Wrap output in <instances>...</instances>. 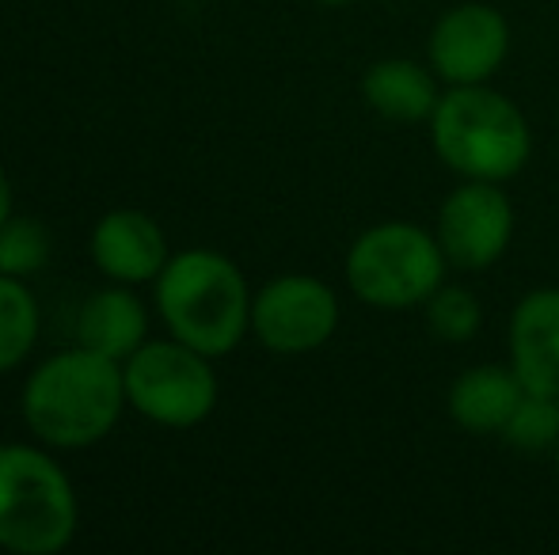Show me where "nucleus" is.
Here are the masks:
<instances>
[{
  "label": "nucleus",
  "instance_id": "obj_1",
  "mask_svg": "<svg viewBox=\"0 0 559 555\" xmlns=\"http://www.w3.org/2000/svg\"><path fill=\"white\" fill-rule=\"evenodd\" d=\"M122 362L76 342L73 350L46 358L27 377L20 396L23 422L43 445L88 449L104 442L126 411Z\"/></svg>",
  "mask_w": 559,
  "mask_h": 555
},
{
  "label": "nucleus",
  "instance_id": "obj_2",
  "mask_svg": "<svg viewBox=\"0 0 559 555\" xmlns=\"http://www.w3.org/2000/svg\"><path fill=\"white\" fill-rule=\"evenodd\" d=\"M156 309L171 339L225 358L251 331V289L228 255L187 248L156 278Z\"/></svg>",
  "mask_w": 559,
  "mask_h": 555
},
{
  "label": "nucleus",
  "instance_id": "obj_3",
  "mask_svg": "<svg viewBox=\"0 0 559 555\" xmlns=\"http://www.w3.org/2000/svg\"><path fill=\"white\" fill-rule=\"evenodd\" d=\"M427 126L435 156L461 179L510 183L530 164V119L491 84H453Z\"/></svg>",
  "mask_w": 559,
  "mask_h": 555
},
{
  "label": "nucleus",
  "instance_id": "obj_4",
  "mask_svg": "<svg viewBox=\"0 0 559 555\" xmlns=\"http://www.w3.org/2000/svg\"><path fill=\"white\" fill-rule=\"evenodd\" d=\"M81 506L66 468L35 445H0V548L58 555L73 544Z\"/></svg>",
  "mask_w": 559,
  "mask_h": 555
},
{
  "label": "nucleus",
  "instance_id": "obj_5",
  "mask_svg": "<svg viewBox=\"0 0 559 555\" xmlns=\"http://www.w3.org/2000/svg\"><path fill=\"white\" fill-rule=\"evenodd\" d=\"M449 260L435 229L415 221L369 225L346 252V286L361 304L381 312L423 309L445 281Z\"/></svg>",
  "mask_w": 559,
  "mask_h": 555
},
{
  "label": "nucleus",
  "instance_id": "obj_6",
  "mask_svg": "<svg viewBox=\"0 0 559 555\" xmlns=\"http://www.w3.org/2000/svg\"><path fill=\"white\" fill-rule=\"evenodd\" d=\"M210 362L214 358L179 339L145 342L122 362L126 400L156 426H199L217 408V373Z\"/></svg>",
  "mask_w": 559,
  "mask_h": 555
},
{
  "label": "nucleus",
  "instance_id": "obj_7",
  "mask_svg": "<svg viewBox=\"0 0 559 555\" xmlns=\"http://www.w3.org/2000/svg\"><path fill=\"white\" fill-rule=\"evenodd\" d=\"M338 331V297L324 278L282 275L251 297V335L271 354H312Z\"/></svg>",
  "mask_w": 559,
  "mask_h": 555
},
{
  "label": "nucleus",
  "instance_id": "obj_8",
  "mask_svg": "<svg viewBox=\"0 0 559 555\" xmlns=\"http://www.w3.org/2000/svg\"><path fill=\"white\" fill-rule=\"evenodd\" d=\"M435 237L442 244L449 267H495L507 255L510 240H514V206H510L502 183L461 179V186L449 191L442 209H438Z\"/></svg>",
  "mask_w": 559,
  "mask_h": 555
},
{
  "label": "nucleus",
  "instance_id": "obj_9",
  "mask_svg": "<svg viewBox=\"0 0 559 555\" xmlns=\"http://www.w3.org/2000/svg\"><path fill=\"white\" fill-rule=\"evenodd\" d=\"M510 53V23L499 8L468 4L449 8L435 23L427 43V65L442 76V84H487L502 69Z\"/></svg>",
  "mask_w": 559,
  "mask_h": 555
},
{
  "label": "nucleus",
  "instance_id": "obj_10",
  "mask_svg": "<svg viewBox=\"0 0 559 555\" xmlns=\"http://www.w3.org/2000/svg\"><path fill=\"white\" fill-rule=\"evenodd\" d=\"M510 370L525 393L559 400V289H530L510 312L507 327Z\"/></svg>",
  "mask_w": 559,
  "mask_h": 555
},
{
  "label": "nucleus",
  "instance_id": "obj_11",
  "mask_svg": "<svg viewBox=\"0 0 559 555\" xmlns=\"http://www.w3.org/2000/svg\"><path fill=\"white\" fill-rule=\"evenodd\" d=\"M92 260L111 281L138 286L156 281L168 267V240L164 229L141 209H111L92 229Z\"/></svg>",
  "mask_w": 559,
  "mask_h": 555
},
{
  "label": "nucleus",
  "instance_id": "obj_12",
  "mask_svg": "<svg viewBox=\"0 0 559 555\" xmlns=\"http://www.w3.org/2000/svg\"><path fill=\"white\" fill-rule=\"evenodd\" d=\"M442 76L412 58H384L361 73V99L373 114L389 122H430L442 104Z\"/></svg>",
  "mask_w": 559,
  "mask_h": 555
},
{
  "label": "nucleus",
  "instance_id": "obj_13",
  "mask_svg": "<svg viewBox=\"0 0 559 555\" xmlns=\"http://www.w3.org/2000/svg\"><path fill=\"white\" fill-rule=\"evenodd\" d=\"M525 396V385L518 381V373L507 365H472L464 370L461 377L449 385V396H445V411L449 419L456 422L461 430L468 434H502L507 430L510 415L514 408L522 403Z\"/></svg>",
  "mask_w": 559,
  "mask_h": 555
},
{
  "label": "nucleus",
  "instance_id": "obj_14",
  "mask_svg": "<svg viewBox=\"0 0 559 555\" xmlns=\"http://www.w3.org/2000/svg\"><path fill=\"white\" fill-rule=\"evenodd\" d=\"M148 316L141 297L130 286H107L99 293H92L76 319V342L99 354L126 362L138 347H145Z\"/></svg>",
  "mask_w": 559,
  "mask_h": 555
},
{
  "label": "nucleus",
  "instance_id": "obj_15",
  "mask_svg": "<svg viewBox=\"0 0 559 555\" xmlns=\"http://www.w3.org/2000/svg\"><path fill=\"white\" fill-rule=\"evenodd\" d=\"M38 342V301L23 278L0 275V373H12Z\"/></svg>",
  "mask_w": 559,
  "mask_h": 555
},
{
  "label": "nucleus",
  "instance_id": "obj_16",
  "mask_svg": "<svg viewBox=\"0 0 559 555\" xmlns=\"http://www.w3.org/2000/svg\"><path fill=\"white\" fill-rule=\"evenodd\" d=\"M423 319H427L430 335L442 342H468L476 339V331L484 327V304L468 286H442L430 293V301L423 304Z\"/></svg>",
  "mask_w": 559,
  "mask_h": 555
},
{
  "label": "nucleus",
  "instance_id": "obj_17",
  "mask_svg": "<svg viewBox=\"0 0 559 555\" xmlns=\"http://www.w3.org/2000/svg\"><path fill=\"white\" fill-rule=\"evenodd\" d=\"M50 260V232L35 217H8L0 225V275L27 278Z\"/></svg>",
  "mask_w": 559,
  "mask_h": 555
},
{
  "label": "nucleus",
  "instance_id": "obj_18",
  "mask_svg": "<svg viewBox=\"0 0 559 555\" xmlns=\"http://www.w3.org/2000/svg\"><path fill=\"white\" fill-rule=\"evenodd\" d=\"M499 437L522 453L556 449V442H559V400L525 393L522 403L514 408V415H510L507 430H502Z\"/></svg>",
  "mask_w": 559,
  "mask_h": 555
},
{
  "label": "nucleus",
  "instance_id": "obj_19",
  "mask_svg": "<svg viewBox=\"0 0 559 555\" xmlns=\"http://www.w3.org/2000/svg\"><path fill=\"white\" fill-rule=\"evenodd\" d=\"M12 217V183H8V171L0 168V225Z\"/></svg>",
  "mask_w": 559,
  "mask_h": 555
},
{
  "label": "nucleus",
  "instance_id": "obj_20",
  "mask_svg": "<svg viewBox=\"0 0 559 555\" xmlns=\"http://www.w3.org/2000/svg\"><path fill=\"white\" fill-rule=\"evenodd\" d=\"M317 4H324V8H346V4H354V0H317Z\"/></svg>",
  "mask_w": 559,
  "mask_h": 555
},
{
  "label": "nucleus",
  "instance_id": "obj_21",
  "mask_svg": "<svg viewBox=\"0 0 559 555\" xmlns=\"http://www.w3.org/2000/svg\"><path fill=\"white\" fill-rule=\"evenodd\" d=\"M552 457H556V483H559V442H556V449H552Z\"/></svg>",
  "mask_w": 559,
  "mask_h": 555
}]
</instances>
